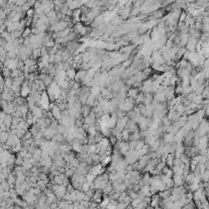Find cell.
Returning <instances> with one entry per match:
<instances>
[{
  "mask_svg": "<svg viewBox=\"0 0 209 209\" xmlns=\"http://www.w3.org/2000/svg\"><path fill=\"white\" fill-rule=\"evenodd\" d=\"M8 138H9V134H8V132H2V133H1V141H2V143L7 142V141L8 140Z\"/></svg>",
  "mask_w": 209,
  "mask_h": 209,
  "instance_id": "obj_1",
  "label": "cell"
},
{
  "mask_svg": "<svg viewBox=\"0 0 209 209\" xmlns=\"http://www.w3.org/2000/svg\"><path fill=\"white\" fill-rule=\"evenodd\" d=\"M24 161H25V159H23V157H21V155H19V156L17 158V159H16L15 163L17 164V166H21L23 164V163H24Z\"/></svg>",
  "mask_w": 209,
  "mask_h": 209,
  "instance_id": "obj_2",
  "label": "cell"
},
{
  "mask_svg": "<svg viewBox=\"0 0 209 209\" xmlns=\"http://www.w3.org/2000/svg\"><path fill=\"white\" fill-rule=\"evenodd\" d=\"M57 207V205L56 204V203H53V204L51 205V208H56Z\"/></svg>",
  "mask_w": 209,
  "mask_h": 209,
  "instance_id": "obj_3",
  "label": "cell"
}]
</instances>
